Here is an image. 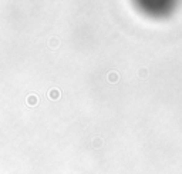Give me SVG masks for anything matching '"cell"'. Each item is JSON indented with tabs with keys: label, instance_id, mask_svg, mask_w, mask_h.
<instances>
[{
	"label": "cell",
	"instance_id": "6da1fadb",
	"mask_svg": "<svg viewBox=\"0 0 182 174\" xmlns=\"http://www.w3.org/2000/svg\"><path fill=\"white\" fill-rule=\"evenodd\" d=\"M108 80L111 81V83H115V81H118V74L115 72H111L110 74H108Z\"/></svg>",
	"mask_w": 182,
	"mask_h": 174
},
{
	"label": "cell",
	"instance_id": "7a4b0ae2",
	"mask_svg": "<svg viewBox=\"0 0 182 174\" xmlns=\"http://www.w3.org/2000/svg\"><path fill=\"white\" fill-rule=\"evenodd\" d=\"M51 96H53V97H54V99H56V97H57V99H59L60 93H59V91H53V93H51Z\"/></svg>",
	"mask_w": 182,
	"mask_h": 174
}]
</instances>
